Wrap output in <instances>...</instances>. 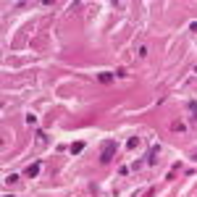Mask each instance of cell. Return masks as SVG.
Instances as JSON below:
<instances>
[{
	"label": "cell",
	"mask_w": 197,
	"mask_h": 197,
	"mask_svg": "<svg viewBox=\"0 0 197 197\" xmlns=\"http://www.w3.org/2000/svg\"><path fill=\"white\" fill-rule=\"evenodd\" d=\"M113 152H116V145L108 142V145H105V150H103V155H100V160H103V163H108V160L113 158Z\"/></svg>",
	"instance_id": "obj_1"
},
{
	"label": "cell",
	"mask_w": 197,
	"mask_h": 197,
	"mask_svg": "<svg viewBox=\"0 0 197 197\" xmlns=\"http://www.w3.org/2000/svg\"><path fill=\"white\" fill-rule=\"evenodd\" d=\"M40 168H42L40 163H32V166H29V168L24 171V176H29V179H32V176H37V173H40Z\"/></svg>",
	"instance_id": "obj_2"
},
{
	"label": "cell",
	"mask_w": 197,
	"mask_h": 197,
	"mask_svg": "<svg viewBox=\"0 0 197 197\" xmlns=\"http://www.w3.org/2000/svg\"><path fill=\"white\" fill-rule=\"evenodd\" d=\"M84 150V142H74L71 145V152H82Z\"/></svg>",
	"instance_id": "obj_3"
},
{
	"label": "cell",
	"mask_w": 197,
	"mask_h": 197,
	"mask_svg": "<svg viewBox=\"0 0 197 197\" xmlns=\"http://www.w3.org/2000/svg\"><path fill=\"white\" fill-rule=\"evenodd\" d=\"M155 158H158V147H152L150 155H147V163H155Z\"/></svg>",
	"instance_id": "obj_4"
},
{
	"label": "cell",
	"mask_w": 197,
	"mask_h": 197,
	"mask_svg": "<svg viewBox=\"0 0 197 197\" xmlns=\"http://www.w3.org/2000/svg\"><path fill=\"white\" fill-rule=\"evenodd\" d=\"M137 145H140V140H137V137H131V140L126 142V147H129V150H134V147H137Z\"/></svg>",
	"instance_id": "obj_5"
},
{
	"label": "cell",
	"mask_w": 197,
	"mask_h": 197,
	"mask_svg": "<svg viewBox=\"0 0 197 197\" xmlns=\"http://www.w3.org/2000/svg\"><path fill=\"white\" fill-rule=\"evenodd\" d=\"M187 108H189V111H192V116H194V118H197V103H194V100H192V103H189Z\"/></svg>",
	"instance_id": "obj_6"
},
{
	"label": "cell",
	"mask_w": 197,
	"mask_h": 197,
	"mask_svg": "<svg viewBox=\"0 0 197 197\" xmlns=\"http://www.w3.org/2000/svg\"><path fill=\"white\" fill-rule=\"evenodd\" d=\"M16 179H19V173H8V176H5V181H8V184H13Z\"/></svg>",
	"instance_id": "obj_7"
},
{
	"label": "cell",
	"mask_w": 197,
	"mask_h": 197,
	"mask_svg": "<svg viewBox=\"0 0 197 197\" xmlns=\"http://www.w3.org/2000/svg\"><path fill=\"white\" fill-rule=\"evenodd\" d=\"M111 79H113V74H100V82H105V84H108Z\"/></svg>",
	"instance_id": "obj_8"
},
{
	"label": "cell",
	"mask_w": 197,
	"mask_h": 197,
	"mask_svg": "<svg viewBox=\"0 0 197 197\" xmlns=\"http://www.w3.org/2000/svg\"><path fill=\"white\" fill-rule=\"evenodd\" d=\"M189 29H192V32H197V21H192V24H189Z\"/></svg>",
	"instance_id": "obj_9"
},
{
	"label": "cell",
	"mask_w": 197,
	"mask_h": 197,
	"mask_svg": "<svg viewBox=\"0 0 197 197\" xmlns=\"http://www.w3.org/2000/svg\"><path fill=\"white\" fill-rule=\"evenodd\" d=\"M3 197H13V194H3Z\"/></svg>",
	"instance_id": "obj_10"
},
{
	"label": "cell",
	"mask_w": 197,
	"mask_h": 197,
	"mask_svg": "<svg viewBox=\"0 0 197 197\" xmlns=\"http://www.w3.org/2000/svg\"><path fill=\"white\" fill-rule=\"evenodd\" d=\"M192 158H194V160H197V152H194V155H192Z\"/></svg>",
	"instance_id": "obj_11"
}]
</instances>
